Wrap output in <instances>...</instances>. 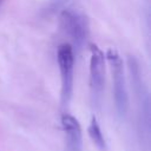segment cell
<instances>
[{"label": "cell", "instance_id": "cell-1", "mask_svg": "<svg viewBox=\"0 0 151 151\" xmlns=\"http://www.w3.org/2000/svg\"><path fill=\"white\" fill-rule=\"evenodd\" d=\"M107 59L111 72H112V80H113V98L117 112L120 117L126 114L129 109V97L126 90V81H125V72H124V63L119 53L114 48H109L105 55Z\"/></svg>", "mask_w": 151, "mask_h": 151}, {"label": "cell", "instance_id": "cell-2", "mask_svg": "<svg viewBox=\"0 0 151 151\" xmlns=\"http://www.w3.org/2000/svg\"><path fill=\"white\" fill-rule=\"evenodd\" d=\"M59 22L65 34L71 38L74 47L80 50L86 42L90 33V26L86 15L78 9L65 8L60 13Z\"/></svg>", "mask_w": 151, "mask_h": 151}, {"label": "cell", "instance_id": "cell-3", "mask_svg": "<svg viewBox=\"0 0 151 151\" xmlns=\"http://www.w3.org/2000/svg\"><path fill=\"white\" fill-rule=\"evenodd\" d=\"M61 91H60V104L61 109L68 107L73 94V70H74V54L73 48L70 44H63L58 48L57 53Z\"/></svg>", "mask_w": 151, "mask_h": 151}, {"label": "cell", "instance_id": "cell-4", "mask_svg": "<svg viewBox=\"0 0 151 151\" xmlns=\"http://www.w3.org/2000/svg\"><path fill=\"white\" fill-rule=\"evenodd\" d=\"M90 87L94 101H98L105 86V54L94 44L90 45Z\"/></svg>", "mask_w": 151, "mask_h": 151}, {"label": "cell", "instance_id": "cell-5", "mask_svg": "<svg viewBox=\"0 0 151 151\" xmlns=\"http://www.w3.org/2000/svg\"><path fill=\"white\" fill-rule=\"evenodd\" d=\"M60 122L66 137V151H81L83 134L81 126L77 118L65 112L61 114Z\"/></svg>", "mask_w": 151, "mask_h": 151}, {"label": "cell", "instance_id": "cell-6", "mask_svg": "<svg viewBox=\"0 0 151 151\" xmlns=\"http://www.w3.org/2000/svg\"><path fill=\"white\" fill-rule=\"evenodd\" d=\"M88 136L92 140V143L100 150V151H105L106 150V143H105V139H104V136L101 133V130H100V126L98 124V120L97 118L93 116L91 118V122H90V125H88Z\"/></svg>", "mask_w": 151, "mask_h": 151}, {"label": "cell", "instance_id": "cell-7", "mask_svg": "<svg viewBox=\"0 0 151 151\" xmlns=\"http://www.w3.org/2000/svg\"><path fill=\"white\" fill-rule=\"evenodd\" d=\"M1 1H2V0H0V2H1Z\"/></svg>", "mask_w": 151, "mask_h": 151}]
</instances>
